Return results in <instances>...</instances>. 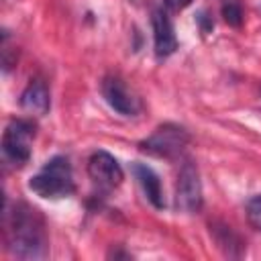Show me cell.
<instances>
[{"mask_svg":"<svg viewBox=\"0 0 261 261\" xmlns=\"http://www.w3.org/2000/svg\"><path fill=\"white\" fill-rule=\"evenodd\" d=\"M6 247L18 259H43L47 255V232L39 210L18 202L4 210Z\"/></svg>","mask_w":261,"mask_h":261,"instance_id":"cell-1","label":"cell"},{"mask_svg":"<svg viewBox=\"0 0 261 261\" xmlns=\"http://www.w3.org/2000/svg\"><path fill=\"white\" fill-rule=\"evenodd\" d=\"M29 190L47 200L71 196L75 192V184H73V171L69 159L63 155L51 157L41 167V171L29 179Z\"/></svg>","mask_w":261,"mask_h":261,"instance_id":"cell-2","label":"cell"},{"mask_svg":"<svg viewBox=\"0 0 261 261\" xmlns=\"http://www.w3.org/2000/svg\"><path fill=\"white\" fill-rule=\"evenodd\" d=\"M35 122L29 118H14L2 135V155L8 163L20 167L31 159V143L35 139Z\"/></svg>","mask_w":261,"mask_h":261,"instance_id":"cell-3","label":"cell"},{"mask_svg":"<svg viewBox=\"0 0 261 261\" xmlns=\"http://www.w3.org/2000/svg\"><path fill=\"white\" fill-rule=\"evenodd\" d=\"M190 143V135L184 126H177L173 122H165L153 130L145 141L139 143V149L153 157H177Z\"/></svg>","mask_w":261,"mask_h":261,"instance_id":"cell-4","label":"cell"},{"mask_svg":"<svg viewBox=\"0 0 261 261\" xmlns=\"http://www.w3.org/2000/svg\"><path fill=\"white\" fill-rule=\"evenodd\" d=\"M175 208L184 214H196L202 208V181L192 159L179 165L175 181Z\"/></svg>","mask_w":261,"mask_h":261,"instance_id":"cell-5","label":"cell"},{"mask_svg":"<svg viewBox=\"0 0 261 261\" xmlns=\"http://www.w3.org/2000/svg\"><path fill=\"white\" fill-rule=\"evenodd\" d=\"M88 175H90L92 184L102 192H110V190L118 188L122 184V177H124L120 163L108 151H94L90 155Z\"/></svg>","mask_w":261,"mask_h":261,"instance_id":"cell-6","label":"cell"},{"mask_svg":"<svg viewBox=\"0 0 261 261\" xmlns=\"http://www.w3.org/2000/svg\"><path fill=\"white\" fill-rule=\"evenodd\" d=\"M102 96L112 110L122 116H135L139 112V100L126 88V84L118 75H106L102 80Z\"/></svg>","mask_w":261,"mask_h":261,"instance_id":"cell-7","label":"cell"},{"mask_svg":"<svg viewBox=\"0 0 261 261\" xmlns=\"http://www.w3.org/2000/svg\"><path fill=\"white\" fill-rule=\"evenodd\" d=\"M151 22H153V41H155L157 57L171 55L177 49V39H175V33H173V24L167 16V10L165 8L153 10Z\"/></svg>","mask_w":261,"mask_h":261,"instance_id":"cell-8","label":"cell"},{"mask_svg":"<svg viewBox=\"0 0 261 261\" xmlns=\"http://www.w3.org/2000/svg\"><path fill=\"white\" fill-rule=\"evenodd\" d=\"M51 100H49V90L43 80H31V84L22 90L20 94V108L27 110L29 114L43 116L49 112Z\"/></svg>","mask_w":261,"mask_h":261,"instance_id":"cell-9","label":"cell"},{"mask_svg":"<svg viewBox=\"0 0 261 261\" xmlns=\"http://www.w3.org/2000/svg\"><path fill=\"white\" fill-rule=\"evenodd\" d=\"M130 169H133V173H135V177H137L139 186L143 188V192H145L147 200H149L155 208H159V210H161V208H165L163 188H161V179H159V175H157L149 165L139 163V161H135Z\"/></svg>","mask_w":261,"mask_h":261,"instance_id":"cell-10","label":"cell"},{"mask_svg":"<svg viewBox=\"0 0 261 261\" xmlns=\"http://www.w3.org/2000/svg\"><path fill=\"white\" fill-rule=\"evenodd\" d=\"M210 232L214 234L218 247L224 251V255L228 257H239L241 255V239L234 234V230L226 224H220V222H212L210 224Z\"/></svg>","mask_w":261,"mask_h":261,"instance_id":"cell-11","label":"cell"},{"mask_svg":"<svg viewBox=\"0 0 261 261\" xmlns=\"http://www.w3.org/2000/svg\"><path fill=\"white\" fill-rule=\"evenodd\" d=\"M245 214H247V220L249 224L255 228V230H261V194L253 196L247 200L245 204Z\"/></svg>","mask_w":261,"mask_h":261,"instance_id":"cell-12","label":"cell"},{"mask_svg":"<svg viewBox=\"0 0 261 261\" xmlns=\"http://www.w3.org/2000/svg\"><path fill=\"white\" fill-rule=\"evenodd\" d=\"M222 16H224V20L230 27H241V22H243V8H241V4L234 2V0H226L222 4Z\"/></svg>","mask_w":261,"mask_h":261,"instance_id":"cell-13","label":"cell"},{"mask_svg":"<svg viewBox=\"0 0 261 261\" xmlns=\"http://www.w3.org/2000/svg\"><path fill=\"white\" fill-rule=\"evenodd\" d=\"M161 2H163V8H165L167 12H177V10L186 8L192 0H161Z\"/></svg>","mask_w":261,"mask_h":261,"instance_id":"cell-14","label":"cell"}]
</instances>
